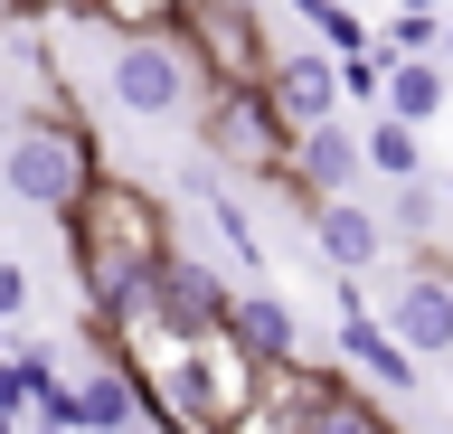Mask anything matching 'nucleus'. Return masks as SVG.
<instances>
[{"label": "nucleus", "mask_w": 453, "mask_h": 434, "mask_svg": "<svg viewBox=\"0 0 453 434\" xmlns=\"http://www.w3.org/2000/svg\"><path fill=\"white\" fill-rule=\"evenodd\" d=\"M388 227L406 236V246H434V227H444V189H434V179H388Z\"/></svg>", "instance_id": "16"}, {"label": "nucleus", "mask_w": 453, "mask_h": 434, "mask_svg": "<svg viewBox=\"0 0 453 434\" xmlns=\"http://www.w3.org/2000/svg\"><path fill=\"white\" fill-rule=\"evenodd\" d=\"M444 66H453V10H444Z\"/></svg>", "instance_id": "26"}, {"label": "nucleus", "mask_w": 453, "mask_h": 434, "mask_svg": "<svg viewBox=\"0 0 453 434\" xmlns=\"http://www.w3.org/2000/svg\"><path fill=\"white\" fill-rule=\"evenodd\" d=\"M255 397H265V359H246L236 331L189 340V434H226Z\"/></svg>", "instance_id": "8"}, {"label": "nucleus", "mask_w": 453, "mask_h": 434, "mask_svg": "<svg viewBox=\"0 0 453 434\" xmlns=\"http://www.w3.org/2000/svg\"><path fill=\"white\" fill-rule=\"evenodd\" d=\"M151 302H161V321L180 331V340H208V331H226V312H236V293H226V274L208 255H189V246H170L161 274H151Z\"/></svg>", "instance_id": "10"}, {"label": "nucleus", "mask_w": 453, "mask_h": 434, "mask_svg": "<svg viewBox=\"0 0 453 434\" xmlns=\"http://www.w3.org/2000/svg\"><path fill=\"white\" fill-rule=\"evenodd\" d=\"M28 312V274H19V264H10V255H0V331H10V321H19Z\"/></svg>", "instance_id": "23"}, {"label": "nucleus", "mask_w": 453, "mask_h": 434, "mask_svg": "<svg viewBox=\"0 0 453 434\" xmlns=\"http://www.w3.org/2000/svg\"><path fill=\"white\" fill-rule=\"evenodd\" d=\"M0 434H19V415H0Z\"/></svg>", "instance_id": "27"}, {"label": "nucleus", "mask_w": 453, "mask_h": 434, "mask_svg": "<svg viewBox=\"0 0 453 434\" xmlns=\"http://www.w3.org/2000/svg\"><path fill=\"white\" fill-rule=\"evenodd\" d=\"M57 227H66V274H76L85 312H113V302L142 293L151 274H161V255H170L161 189H142V179H123V171H95L85 199L66 208Z\"/></svg>", "instance_id": "1"}, {"label": "nucleus", "mask_w": 453, "mask_h": 434, "mask_svg": "<svg viewBox=\"0 0 453 434\" xmlns=\"http://www.w3.org/2000/svg\"><path fill=\"white\" fill-rule=\"evenodd\" d=\"M293 10H303V19H311V10H321V0H293Z\"/></svg>", "instance_id": "28"}, {"label": "nucleus", "mask_w": 453, "mask_h": 434, "mask_svg": "<svg viewBox=\"0 0 453 434\" xmlns=\"http://www.w3.org/2000/svg\"><path fill=\"white\" fill-rule=\"evenodd\" d=\"M274 387H283V406H293V434H406L396 406H378L368 387H349L340 369L293 359V369H274Z\"/></svg>", "instance_id": "7"}, {"label": "nucleus", "mask_w": 453, "mask_h": 434, "mask_svg": "<svg viewBox=\"0 0 453 434\" xmlns=\"http://www.w3.org/2000/svg\"><path fill=\"white\" fill-rule=\"evenodd\" d=\"M180 48L198 57L208 86H265L274 76V38H265V10L255 0H189L180 10Z\"/></svg>", "instance_id": "5"}, {"label": "nucleus", "mask_w": 453, "mask_h": 434, "mask_svg": "<svg viewBox=\"0 0 453 434\" xmlns=\"http://www.w3.org/2000/svg\"><path fill=\"white\" fill-rule=\"evenodd\" d=\"M0 255H10V246H0Z\"/></svg>", "instance_id": "30"}, {"label": "nucleus", "mask_w": 453, "mask_h": 434, "mask_svg": "<svg viewBox=\"0 0 453 434\" xmlns=\"http://www.w3.org/2000/svg\"><path fill=\"white\" fill-rule=\"evenodd\" d=\"M189 123H198V151H208L218 171H246V179H274L283 151H293V123L274 114L265 86H198Z\"/></svg>", "instance_id": "3"}, {"label": "nucleus", "mask_w": 453, "mask_h": 434, "mask_svg": "<svg viewBox=\"0 0 453 434\" xmlns=\"http://www.w3.org/2000/svg\"><path fill=\"white\" fill-rule=\"evenodd\" d=\"M198 199H208V217H218V236H226V264H246V274H255V264H265V246H255V217H246L236 199H226L218 179H208Z\"/></svg>", "instance_id": "18"}, {"label": "nucleus", "mask_w": 453, "mask_h": 434, "mask_svg": "<svg viewBox=\"0 0 453 434\" xmlns=\"http://www.w3.org/2000/svg\"><path fill=\"white\" fill-rule=\"evenodd\" d=\"M226 331H236V340H246V359H265V369H293V359H303V321H293V302H283V293H236Z\"/></svg>", "instance_id": "14"}, {"label": "nucleus", "mask_w": 453, "mask_h": 434, "mask_svg": "<svg viewBox=\"0 0 453 434\" xmlns=\"http://www.w3.org/2000/svg\"><path fill=\"white\" fill-rule=\"evenodd\" d=\"M378 321H388L416 359H453V264L434 255V246H406V264H396Z\"/></svg>", "instance_id": "6"}, {"label": "nucleus", "mask_w": 453, "mask_h": 434, "mask_svg": "<svg viewBox=\"0 0 453 434\" xmlns=\"http://www.w3.org/2000/svg\"><path fill=\"white\" fill-rule=\"evenodd\" d=\"M434 189H444V217H453V171H444V179H434Z\"/></svg>", "instance_id": "25"}, {"label": "nucleus", "mask_w": 453, "mask_h": 434, "mask_svg": "<svg viewBox=\"0 0 453 434\" xmlns=\"http://www.w3.org/2000/svg\"><path fill=\"white\" fill-rule=\"evenodd\" d=\"M359 151H368V171H378V179H425V133H416V123H396V114L368 123Z\"/></svg>", "instance_id": "15"}, {"label": "nucleus", "mask_w": 453, "mask_h": 434, "mask_svg": "<svg viewBox=\"0 0 453 434\" xmlns=\"http://www.w3.org/2000/svg\"><path fill=\"white\" fill-rule=\"evenodd\" d=\"M38 434H57V425H38Z\"/></svg>", "instance_id": "29"}, {"label": "nucleus", "mask_w": 453, "mask_h": 434, "mask_svg": "<svg viewBox=\"0 0 453 434\" xmlns=\"http://www.w3.org/2000/svg\"><path fill=\"white\" fill-rule=\"evenodd\" d=\"M388 57H444V10H396L388 19Z\"/></svg>", "instance_id": "20"}, {"label": "nucleus", "mask_w": 453, "mask_h": 434, "mask_svg": "<svg viewBox=\"0 0 453 434\" xmlns=\"http://www.w3.org/2000/svg\"><path fill=\"white\" fill-rule=\"evenodd\" d=\"M10 29H48V19H85V0H0Z\"/></svg>", "instance_id": "22"}, {"label": "nucleus", "mask_w": 453, "mask_h": 434, "mask_svg": "<svg viewBox=\"0 0 453 434\" xmlns=\"http://www.w3.org/2000/svg\"><path fill=\"white\" fill-rule=\"evenodd\" d=\"M198 86H208V76H198V57L180 48V29L113 38V57H104V95H113L133 123H170V114H189Z\"/></svg>", "instance_id": "4"}, {"label": "nucleus", "mask_w": 453, "mask_h": 434, "mask_svg": "<svg viewBox=\"0 0 453 434\" xmlns=\"http://www.w3.org/2000/svg\"><path fill=\"white\" fill-rule=\"evenodd\" d=\"M303 227H311V255L331 264V274H349V284L388 264V227H378V208H359V199H321Z\"/></svg>", "instance_id": "11"}, {"label": "nucleus", "mask_w": 453, "mask_h": 434, "mask_svg": "<svg viewBox=\"0 0 453 434\" xmlns=\"http://www.w3.org/2000/svg\"><path fill=\"white\" fill-rule=\"evenodd\" d=\"M340 359H349V369H359L368 387H378V397H396V406H406V397L425 387V359H416L406 340H396V331H388L378 312H368V293L349 284V274H340Z\"/></svg>", "instance_id": "9"}, {"label": "nucleus", "mask_w": 453, "mask_h": 434, "mask_svg": "<svg viewBox=\"0 0 453 434\" xmlns=\"http://www.w3.org/2000/svg\"><path fill=\"white\" fill-rule=\"evenodd\" d=\"M303 29H311V48H331V57H359V48H368V19L349 10V0H321Z\"/></svg>", "instance_id": "19"}, {"label": "nucleus", "mask_w": 453, "mask_h": 434, "mask_svg": "<svg viewBox=\"0 0 453 434\" xmlns=\"http://www.w3.org/2000/svg\"><path fill=\"white\" fill-rule=\"evenodd\" d=\"M180 10L189 0H85V19L113 38H142V29H180Z\"/></svg>", "instance_id": "17"}, {"label": "nucleus", "mask_w": 453, "mask_h": 434, "mask_svg": "<svg viewBox=\"0 0 453 434\" xmlns=\"http://www.w3.org/2000/svg\"><path fill=\"white\" fill-rule=\"evenodd\" d=\"M226 434H293V406H283V387H274V369H265V397L246 406V415H236V425Z\"/></svg>", "instance_id": "21"}, {"label": "nucleus", "mask_w": 453, "mask_h": 434, "mask_svg": "<svg viewBox=\"0 0 453 434\" xmlns=\"http://www.w3.org/2000/svg\"><path fill=\"white\" fill-rule=\"evenodd\" d=\"M396 10H453V0H396Z\"/></svg>", "instance_id": "24"}, {"label": "nucleus", "mask_w": 453, "mask_h": 434, "mask_svg": "<svg viewBox=\"0 0 453 434\" xmlns=\"http://www.w3.org/2000/svg\"><path fill=\"white\" fill-rule=\"evenodd\" d=\"M95 171H104V161H95V133H85V114H66V104H28V114L0 133V179H10L19 208L66 217Z\"/></svg>", "instance_id": "2"}, {"label": "nucleus", "mask_w": 453, "mask_h": 434, "mask_svg": "<svg viewBox=\"0 0 453 434\" xmlns=\"http://www.w3.org/2000/svg\"><path fill=\"white\" fill-rule=\"evenodd\" d=\"M265 95H274V114L303 133V123H331L349 95H340V57L331 48H293V57H274V76H265Z\"/></svg>", "instance_id": "12"}, {"label": "nucleus", "mask_w": 453, "mask_h": 434, "mask_svg": "<svg viewBox=\"0 0 453 434\" xmlns=\"http://www.w3.org/2000/svg\"><path fill=\"white\" fill-rule=\"evenodd\" d=\"M453 104V66L444 57H388V76H378V114H396V123H434Z\"/></svg>", "instance_id": "13"}]
</instances>
